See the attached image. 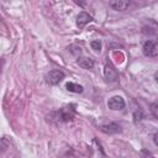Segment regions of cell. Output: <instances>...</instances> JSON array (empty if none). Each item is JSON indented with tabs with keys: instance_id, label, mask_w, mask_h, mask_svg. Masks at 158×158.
Listing matches in <instances>:
<instances>
[{
	"instance_id": "obj_1",
	"label": "cell",
	"mask_w": 158,
	"mask_h": 158,
	"mask_svg": "<svg viewBox=\"0 0 158 158\" xmlns=\"http://www.w3.org/2000/svg\"><path fill=\"white\" fill-rule=\"evenodd\" d=\"M51 116H53L52 120H56L57 122H68V121H72L74 118V116H75V107L72 104L70 105H67V106H63L58 111L52 112Z\"/></svg>"
},
{
	"instance_id": "obj_2",
	"label": "cell",
	"mask_w": 158,
	"mask_h": 158,
	"mask_svg": "<svg viewBox=\"0 0 158 158\" xmlns=\"http://www.w3.org/2000/svg\"><path fill=\"white\" fill-rule=\"evenodd\" d=\"M64 77L65 75H64V73L62 70H59V69H52V70L47 72V74L44 75V79H46V81L48 84L56 85V84L60 83L64 79Z\"/></svg>"
},
{
	"instance_id": "obj_3",
	"label": "cell",
	"mask_w": 158,
	"mask_h": 158,
	"mask_svg": "<svg viewBox=\"0 0 158 158\" xmlns=\"http://www.w3.org/2000/svg\"><path fill=\"white\" fill-rule=\"evenodd\" d=\"M142 52L146 57H157L158 54V47L156 41L147 40L142 46Z\"/></svg>"
},
{
	"instance_id": "obj_4",
	"label": "cell",
	"mask_w": 158,
	"mask_h": 158,
	"mask_svg": "<svg viewBox=\"0 0 158 158\" xmlns=\"http://www.w3.org/2000/svg\"><path fill=\"white\" fill-rule=\"evenodd\" d=\"M104 77L106 81H116L118 79V73L111 63H106L104 67Z\"/></svg>"
},
{
	"instance_id": "obj_5",
	"label": "cell",
	"mask_w": 158,
	"mask_h": 158,
	"mask_svg": "<svg viewBox=\"0 0 158 158\" xmlns=\"http://www.w3.org/2000/svg\"><path fill=\"white\" fill-rule=\"evenodd\" d=\"M125 100H123V98L122 96H118V95H116V96H112V98H110L109 99V101H107V107L110 109V110H122L123 107H125Z\"/></svg>"
},
{
	"instance_id": "obj_6",
	"label": "cell",
	"mask_w": 158,
	"mask_h": 158,
	"mask_svg": "<svg viewBox=\"0 0 158 158\" xmlns=\"http://www.w3.org/2000/svg\"><path fill=\"white\" fill-rule=\"evenodd\" d=\"M91 21H93V16L89 15L88 12H85V11L79 12V15L77 16V26H78L79 28H83L86 23H89V22H91Z\"/></svg>"
},
{
	"instance_id": "obj_7",
	"label": "cell",
	"mask_w": 158,
	"mask_h": 158,
	"mask_svg": "<svg viewBox=\"0 0 158 158\" xmlns=\"http://www.w3.org/2000/svg\"><path fill=\"white\" fill-rule=\"evenodd\" d=\"M133 104V109H132V115H133V122L135 123H138L143 120L144 117V112L142 110V107L136 102V101H132Z\"/></svg>"
},
{
	"instance_id": "obj_8",
	"label": "cell",
	"mask_w": 158,
	"mask_h": 158,
	"mask_svg": "<svg viewBox=\"0 0 158 158\" xmlns=\"http://www.w3.org/2000/svg\"><path fill=\"white\" fill-rule=\"evenodd\" d=\"M109 6H110L112 10L123 11V10H126V9L130 6V2L126 1V0H112V1L109 2Z\"/></svg>"
},
{
	"instance_id": "obj_9",
	"label": "cell",
	"mask_w": 158,
	"mask_h": 158,
	"mask_svg": "<svg viewBox=\"0 0 158 158\" xmlns=\"http://www.w3.org/2000/svg\"><path fill=\"white\" fill-rule=\"evenodd\" d=\"M100 130H101L102 132H105V133L111 135V133L121 132V126H120L118 123H116V122H110V123H107V125L100 126Z\"/></svg>"
},
{
	"instance_id": "obj_10",
	"label": "cell",
	"mask_w": 158,
	"mask_h": 158,
	"mask_svg": "<svg viewBox=\"0 0 158 158\" xmlns=\"http://www.w3.org/2000/svg\"><path fill=\"white\" fill-rule=\"evenodd\" d=\"M77 64L79 67H81L83 69H91L94 67V60L89 57H80V58H78Z\"/></svg>"
},
{
	"instance_id": "obj_11",
	"label": "cell",
	"mask_w": 158,
	"mask_h": 158,
	"mask_svg": "<svg viewBox=\"0 0 158 158\" xmlns=\"http://www.w3.org/2000/svg\"><path fill=\"white\" fill-rule=\"evenodd\" d=\"M65 89H67L68 91L75 93V94H80V93H83V90H84V88H83L81 85H79V84H77V83H73V81L67 83V84H65Z\"/></svg>"
},
{
	"instance_id": "obj_12",
	"label": "cell",
	"mask_w": 158,
	"mask_h": 158,
	"mask_svg": "<svg viewBox=\"0 0 158 158\" xmlns=\"http://www.w3.org/2000/svg\"><path fill=\"white\" fill-rule=\"evenodd\" d=\"M9 146H10V142L6 138H0V156L9 148Z\"/></svg>"
},
{
	"instance_id": "obj_13",
	"label": "cell",
	"mask_w": 158,
	"mask_h": 158,
	"mask_svg": "<svg viewBox=\"0 0 158 158\" xmlns=\"http://www.w3.org/2000/svg\"><path fill=\"white\" fill-rule=\"evenodd\" d=\"M68 49H69L70 53H73L74 56H80V54H81V48H80L79 46H77V44H72V46H69Z\"/></svg>"
},
{
	"instance_id": "obj_14",
	"label": "cell",
	"mask_w": 158,
	"mask_h": 158,
	"mask_svg": "<svg viewBox=\"0 0 158 158\" xmlns=\"http://www.w3.org/2000/svg\"><path fill=\"white\" fill-rule=\"evenodd\" d=\"M90 46H91V48H93L95 52H100V51H101V42H100L99 40L91 41V42H90Z\"/></svg>"
},
{
	"instance_id": "obj_15",
	"label": "cell",
	"mask_w": 158,
	"mask_h": 158,
	"mask_svg": "<svg viewBox=\"0 0 158 158\" xmlns=\"http://www.w3.org/2000/svg\"><path fill=\"white\" fill-rule=\"evenodd\" d=\"M151 111H152L153 116L157 118V117H158V114H157V102H153V104L151 105Z\"/></svg>"
},
{
	"instance_id": "obj_16",
	"label": "cell",
	"mask_w": 158,
	"mask_h": 158,
	"mask_svg": "<svg viewBox=\"0 0 158 158\" xmlns=\"http://www.w3.org/2000/svg\"><path fill=\"white\" fill-rule=\"evenodd\" d=\"M153 141H154V144L157 146L158 143H157V133H154V137H153Z\"/></svg>"
}]
</instances>
